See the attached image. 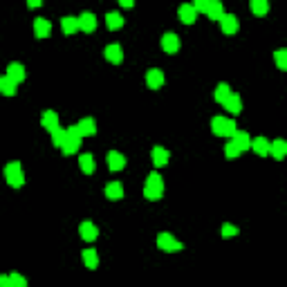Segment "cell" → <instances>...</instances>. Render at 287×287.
<instances>
[{
	"mask_svg": "<svg viewBox=\"0 0 287 287\" xmlns=\"http://www.w3.org/2000/svg\"><path fill=\"white\" fill-rule=\"evenodd\" d=\"M144 198L151 200V202H157V200L164 198V180H162L160 173L153 171L146 178V186H144Z\"/></svg>",
	"mask_w": 287,
	"mask_h": 287,
	"instance_id": "cell-1",
	"label": "cell"
},
{
	"mask_svg": "<svg viewBox=\"0 0 287 287\" xmlns=\"http://www.w3.org/2000/svg\"><path fill=\"white\" fill-rule=\"evenodd\" d=\"M211 132L218 137H233L238 132L236 121L229 117H213L211 119Z\"/></svg>",
	"mask_w": 287,
	"mask_h": 287,
	"instance_id": "cell-2",
	"label": "cell"
},
{
	"mask_svg": "<svg viewBox=\"0 0 287 287\" xmlns=\"http://www.w3.org/2000/svg\"><path fill=\"white\" fill-rule=\"evenodd\" d=\"M5 180H7V184L12 186V189H21V186L25 184V173H23L21 162H9V164L5 166Z\"/></svg>",
	"mask_w": 287,
	"mask_h": 287,
	"instance_id": "cell-3",
	"label": "cell"
},
{
	"mask_svg": "<svg viewBox=\"0 0 287 287\" xmlns=\"http://www.w3.org/2000/svg\"><path fill=\"white\" fill-rule=\"evenodd\" d=\"M157 247H160L162 251H166V253H175V251L184 249V245H182L178 238H175L173 233H169V231H162L160 236H157Z\"/></svg>",
	"mask_w": 287,
	"mask_h": 287,
	"instance_id": "cell-4",
	"label": "cell"
},
{
	"mask_svg": "<svg viewBox=\"0 0 287 287\" xmlns=\"http://www.w3.org/2000/svg\"><path fill=\"white\" fill-rule=\"evenodd\" d=\"M81 139H83V137H81L79 128H76V126L68 128V141H65L63 148H61V151H63V155H68V157L74 155V153L81 148Z\"/></svg>",
	"mask_w": 287,
	"mask_h": 287,
	"instance_id": "cell-5",
	"label": "cell"
},
{
	"mask_svg": "<svg viewBox=\"0 0 287 287\" xmlns=\"http://www.w3.org/2000/svg\"><path fill=\"white\" fill-rule=\"evenodd\" d=\"M41 126L45 128L50 135H54L56 130H61V126H59V114H56L54 110H45V112L41 114Z\"/></svg>",
	"mask_w": 287,
	"mask_h": 287,
	"instance_id": "cell-6",
	"label": "cell"
},
{
	"mask_svg": "<svg viewBox=\"0 0 287 287\" xmlns=\"http://www.w3.org/2000/svg\"><path fill=\"white\" fill-rule=\"evenodd\" d=\"M220 30H222V34H227V36L238 34V30H240L238 16H233V14H224V18L220 21Z\"/></svg>",
	"mask_w": 287,
	"mask_h": 287,
	"instance_id": "cell-7",
	"label": "cell"
},
{
	"mask_svg": "<svg viewBox=\"0 0 287 287\" xmlns=\"http://www.w3.org/2000/svg\"><path fill=\"white\" fill-rule=\"evenodd\" d=\"M106 162H108V169L112 171V173H119V171L126 169V155H121L119 151H110Z\"/></svg>",
	"mask_w": 287,
	"mask_h": 287,
	"instance_id": "cell-8",
	"label": "cell"
},
{
	"mask_svg": "<svg viewBox=\"0 0 287 287\" xmlns=\"http://www.w3.org/2000/svg\"><path fill=\"white\" fill-rule=\"evenodd\" d=\"M103 56H106L108 63L119 65V63L123 61V50H121V45H119V43H110L106 50H103Z\"/></svg>",
	"mask_w": 287,
	"mask_h": 287,
	"instance_id": "cell-9",
	"label": "cell"
},
{
	"mask_svg": "<svg viewBox=\"0 0 287 287\" xmlns=\"http://www.w3.org/2000/svg\"><path fill=\"white\" fill-rule=\"evenodd\" d=\"M164 72H162L160 68H151L146 72V85L151 90H160L162 85H164Z\"/></svg>",
	"mask_w": 287,
	"mask_h": 287,
	"instance_id": "cell-10",
	"label": "cell"
},
{
	"mask_svg": "<svg viewBox=\"0 0 287 287\" xmlns=\"http://www.w3.org/2000/svg\"><path fill=\"white\" fill-rule=\"evenodd\" d=\"M79 233H81V238H83L85 242H94L99 238V227L94 222H90V220H85V222H81Z\"/></svg>",
	"mask_w": 287,
	"mask_h": 287,
	"instance_id": "cell-11",
	"label": "cell"
},
{
	"mask_svg": "<svg viewBox=\"0 0 287 287\" xmlns=\"http://www.w3.org/2000/svg\"><path fill=\"white\" fill-rule=\"evenodd\" d=\"M5 76H9V79L14 81V83H23V81L27 79V72H25V65L23 63H9L7 65V74Z\"/></svg>",
	"mask_w": 287,
	"mask_h": 287,
	"instance_id": "cell-12",
	"label": "cell"
},
{
	"mask_svg": "<svg viewBox=\"0 0 287 287\" xmlns=\"http://www.w3.org/2000/svg\"><path fill=\"white\" fill-rule=\"evenodd\" d=\"M251 151L256 153L258 157H267L271 153V141L267 137H253L251 139Z\"/></svg>",
	"mask_w": 287,
	"mask_h": 287,
	"instance_id": "cell-13",
	"label": "cell"
},
{
	"mask_svg": "<svg viewBox=\"0 0 287 287\" xmlns=\"http://www.w3.org/2000/svg\"><path fill=\"white\" fill-rule=\"evenodd\" d=\"M162 50H164L166 54H175V52L180 50V36L173 34V32H166V34L162 36Z\"/></svg>",
	"mask_w": 287,
	"mask_h": 287,
	"instance_id": "cell-14",
	"label": "cell"
},
{
	"mask_svg": "<svg viewBox=\"0 0 287 287\" xmlns=\"http://www.w3.org/2000/svg\"><path fill=\"white\" fill-rule=\"evenodd\" d=\"M178 16H180V21L184 23V25H193V23L198 21V12H195L193 5H180Z\"/></svg>",
	"mask_w": 287,
	"mask_h": 287,
	"instance_id": "cell-15",
	"label": "cell"
},
{
	"mask_svg": "<svg viewBox=\"0 0 287 287\" xmlns=\"http://www.w3.org/2000/svg\"><path fill=\"white\" fill-rule=\"evenodd\" d=\"M61 30H63L65 36H74L76 32H81L79 16H63V18H61Z\"/></svg>",
	"mask_w": 287,
	"mask_h": 287,
	"instance_id": "cell-16",
	"label": "cell"
},
{
	"mask_svg": "<svg viewBox=\"0 0 287 287\" xmlns=\"http://www.w3.org/2000/svg\"><path fill=\"white\" fill-rule=\"evenodd\" d=\"M79 27H81V32H85V34L94 32L97 30V16H94L92 12H83L79 16Z\"/></svg>",
	"mask_w": 287,
	"mask_h": 287,
	"instance_id": "cell-17",
	"label": "cell"
},
{
	"mask_svg": "<svg viewBox=\"0 0 287 287\" xmlns=\"http://www.w3.org/2000/svg\"><path fill=\"white\" fill-rule=\"evenodd\" d=\"M222 108L227 110V112H231V114H240L242 112V97L238 92H231L227 101L222 103Z\"/></svg>",
	"mask_w": 287,
	"mask_h": 287,
	"instance_id": "cell-18",
	"label": "cell"
},
{
	"mask_svg": "<svg viewBox=\"0 0 287 287\" xmlns=\"http://www.w3.org/2000/svg\"><path fill=\"white\" fill-rule=\"evenodd\" d=\"M76 128H79L81 137H92V135H97V121H94L92 117H83L79 123H76Z\"/></svg>",
	"mask_w": 287,
	"mask_h": 287,
	"instance_id": "cell-19",
	"label": "cell"
},
{
	"mask_svg": "<svg viewBox=\"0 0 287 287\" xmlns=\"http://www.w3.org/2000/svg\"><path fill=\"white\" fill-rule=\"evenodd\" d=\"M151 157H153V164H155L157 169H162V166L169 164L171 153L166 151V148H162V146H155V148H153V153H151Z\"/></svg>",
	"mask_w": 287,
	"mask_h": 287,
	"instance_id": "cell-20",
	"label": "cell"
},
{
	"mask_svg": "<svg viewBox=\"0 0 287 287\" xmlns=\"http://www.w3.org/2000/svg\"><path fill=\"white\" fill-rule=\"evenodd\" d=\"M103 193H106V198L110 200V202H119V200L123 198V186H121V182H110Z\"/></svg>",
	"mask_w": 287,
	"mask_h": 287,
	"instance_id": "cell-21",
	"label": "cell"
},
{
	"mask_svg": "<svg viewBox=\"0 0 287 287\" xmlns=\"http://www.w3.org/2000/svg\"><path fill=\"white\" fill-rule=\"evenodd\" d=\"M231 141L236 144V146L240 148L242 153H245V151H251V137H249V132H245V130H238L236 135L231 137Z\"/></svg>",
	"mask_w": 287,
	"mask_h": 287,
	"instance_id": "cell-22",
	"label": "cell"
},
{
	"mask_svg": "<svg viewBox=\"0 0 287 287\" xmlns=\"http://www.w3.org/2000/svg\"><path fill=\"white\" fill-rule=\"evenodd\" d=\"M52 32V25L47 18H36L34 21V36L36 38H47Z\"/></svg>",
	"mask_w": 287,
	"mask_h": 287,
	"instance_id": "cell-23",
	"label": "cell"
},
{
	"mask_svg": "<svg viewBox=\"0 0 287 287\" xmlns=\"http://www.w3.org/2000/svg\"><path fill=\"white\" fill-rule=\"evenodd\" d=\"M123 23H126V18H121V14H119V12H108V14H106V25H108V30H112V32L121 30Z\"/></svg>",
	"mask_w": 287,
	"mask_h": 287,
	"instance_id": "cell-24",
	"label": "cell"
},
{
	"mask_svg": "<svg viewBox=\"0 0 287 287\" xmlns=\"http://www.w3.org/2000/svg\"><path fill=\"white\" fill-rule=\"evenodd\" d=\"M274 160H285L287 157V139H274L271 141V153Z\"/></svg>",
	"mask_w": 287,
	"mask_h": 287,
	"instance_id": "cell-25",
	"label": "cell"
},
{
	"mask_svg": "<svg viewBox=\"0 0 287 287\" xmlns=\"http://www.w3.org/2000/svg\"><path fill=\"white\" fill-rule=\"evenodd\" d=\"M231 92H233V90L229 88V83H224V81H222V83L215 85V90H213V99L220 103V106H222V103L229 99V94H231Z\"/></svg>",
	"mask_w": 287,
	"mask_h": 287,
	"instance_id": "cell-26",
	"label": "cell"
},
{
	"mask_svg": "<svg viewBox=\"0 0 287 287\" xmlns=\"http://www.w3.org/2000/svg\"><path fill=\"white\" fill-rule=\"evenodd\" d=\"M79 169L83 171L85 175H92L94 169H97V164H94V157L90 155V153H85V155L79 157Z\"/></svg>",
	"mask_w": 287,
	"mask_h": 287,
	"instance_id": "cell-27",
	"label": "cell"
},
{
	"mask_svg": "<svg viewBox=\"0 0 287 287\" xmlns=\"http://www.w3.org/2000/svg\"><path fill=\"white\" fill-rule=\"evenodd\" d=\"M224 5L222 3H218V0H211V3H209V14L207 16L211 18V21H222L224 18Z\"/></svg>",
	"mask_w": 287,
	"mask_h": 287,
	"instance_id": "cell-28",
	"label": "cell"
},
{
	"mask_svg": "<svg viewBox=\"0 0 287 287\" xmlns=\"http://www.w3.org/2000/svg\"><path fill=\"white\" fill-rule=\"evenodd\" d=\"M83 265L88 267L90 271H94L99 267V253L94 251V249H85L83 251Z\"/></svg>",
	"mask_w": 287,
	"mask_h": 287,
	"instance_id": "cell-29",
	"label": "cell"
},
{
	"mask_svg": "<svg viewBox=\"0 0 287 287\" xmlns=\"http://www.w3.org/2000/svg\"><path fill=\"white\" fill-rule=\"evenodd\" d=\"M16 88L18 85L14 83L9 76H3V79H0V92H3L5 97H14V94H16Z\"/></svg>",
	"mask_w": 287,
	"mask_h": 287,
	"instance_id": "cell-30",
	"label": "cell"
},
{
	"mask_svg": "<svg viewBox=\"0 0 287 287\" xmlns=\"http://www.w3.org/2000/svg\"><path fill=\"white\" fill-rule=\"evenodd\" d=\"M249 9L256 16H265V14H269V3L267 0H251Z\"/></svg>",
	"mask_w": 287,
	"mask_h": 287,
	"instance_id": "cell-31",
	"label": "cell"
},
{
	"mask_svg": "<svg viewBox=\"0 0 287 287\" xmlns=\"http://www.w3.org/2000/svg\"><path fill=\"white\" fill-rule=\"evenodd\" d=\"M274 63L278 70L287 72V47H280V50L274 52Z\"/></svg>",
	"mask_w": 287,
	"mask_h": 287,
	"instance_id": "cell-32",
	"label": "cell"
},
{
	"mask_svg": "<svg viewBox=\"0 0 287 287\" xmlns=\"http://www.w3.org/2000/svg\"><path fill=\"white\" fill-rule=\"evenodd\" d=\"M238 233H240V229H238L236 224H231V222H224L222 229H220V236L222 238H236Z\"/></svg>",
	"mask_w": 287,
	"mask_h": 287,
	"instance_id": "cell-33",
	"label": "cell"
},
{
	"mask_svg": "<svg viewBox=\"0 0 287 287\" xmlns=\"http://www.w3.org/2000/svg\"><path fill=\"white\" fill-rule=\"evenodd\" d=\"M65 141H68V130H63V128H61V130H56L54 135H52V144H54L56 148H63Z\"/></svg>",
	"mask_w": 287,
	"mask_h": 287,
	"instance_id": "cell-34",
	"label": "cell"
},
{
	"mask_svg": "<svg viewBox=\"0 0 287 287\" xmlns=\"http://www.w3.org/2000/svg\"><path fill=\"white\" fill-rule=\"evenodd\" d=\"M224 155H227L229 160H236V157H240V155H242V151H240V148H238L233 141H229L227 146H224Z\"/></svg>",
	"mask_w": 287,
	"mask_h": 287,
	"instance_id": "cell-35",
	"label": "cell"
},
{
	"mask_svg": "<svg viewBox=\"0 0 287 287\" xmlns=\"http://www.w3.org/2000/svg\"><path fill=\"white\" fill-rule=\"evenodd\" d=\"M209 3H211V0H195L193 3L195 12L198 14H209Z\"/></svg>",
	"mask_w": 287,
	"mask_h": 287,
	"instance_id": "cell-36",
	"label": "cell"
},
{
	"mask_svg": "<svg viewBox=\"0 0 287 287\" xmlns=\"http://www.w3.org/2000/svg\"><path fill=\"white\" fill-rule=\"evenodd\" d=\"M9 276H12L14 287H27V278L23 274H9Z\"/></svg>",
	"mask_w": 287,
	"mask_h": 287,
	"instance_id": "cell-37",
	"label": "cell"
},
{
	"mask_svg": "<svg viewBox=\"0 0 287 287\" xmlns=\"http://www.w3.org/2000/svg\"><path fill=\"white\" fill-rule=\"evenodd\" d=\"M0 287H14V283H12V276H0Z\"/></svg>",
	"mask_w": 287,
	"mask_h": 287,
	"instance_id": "cell-38",
	"label": "cell"
},
{
	"mask_svg": "<svg viewBox=\"0 0 287 287\" xmlns=\"http://www.w3.org/2000/svg\"><path fill=\"white\" fill-rule=\"evenodd\" d=\"M27 7H30V9H36V7H41V0H30V3H27Z\"/></svg>",
	"mask_w": 287,
	"mask_h": 287,
	"instance_id": "cell-39",
	"label": "cell"
},
{
	"mask_svg": "<svg viewBox=\"0 0 287 287\" xmlns=\"http://www.w3.org/2000/svg\"><path fill=\"white\" fill-rule=\"evenodd\" d=\"M132 5H135L132 0H121V7H132Z\"/></svg>",
	"mask_w": 287,
	"mask_h": 287,
	"instance_id": "cell-40",
	"label": "cell"
}]
</instances>
